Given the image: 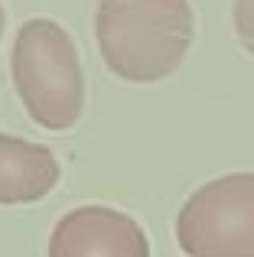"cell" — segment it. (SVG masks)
Masks as SVG:
<instances>
[{
  "instance_id": "obj_1",
  "label": "cell",
  "mask_w": 254,
  "mask_h": 257,
  "mask_svg": "<svg viewBox=\"0 0 254 257\" xmlns=\"http://www.w3.org/2000/svg\"><path fill=\"white\" fill-rule=\"evenodd\" d=\"M192 30L186 0H98V49L108 69L134 85L173 75L192 46Z\"/></svg>"
},
{
  "instance_id": "obj_2",
  "label": "cell",
  "mask_w": 254,
  "mask_h": 257,
  "mask_svg": "<svg viewBox=\"0 0 254 257\" xmlns=\"http://www.w3.org/2000/svg\"><path fill=\"white\" fill-rule=\"evenodd\" d=\"M13 85L30 111V117L46 131H69L82 117L85 78L72 36L56 20H26L13 39Z\"/></svg>"
},
{
  "instance_id": "obj_3",
  "label": "cell",
  "mask_w": 254,
  "mask_h": 257,
  "mask_svg": "<svg viewBox=\"0 0 254 257\" xmlns=\"http://www.w3.org/2000/svg\"><path fill=\"white\" fill-rule=\"evenodd\" d=\"M176 241L189 257H254V173L196 189L179 208Z\"/></svg>"
},
{
  "instance_id": "obj_4",
  "label": "cell",
  "mask_w": 254,
  "mask_h": 257,
  "mask_svg": "<svg viewBox=\"0 0 254 257\" xmlns=\"http://www.w3.org/2000/svg\"><path fill=\"white\" fill-rule=\"evenodd\" d=\"M49 257H150L144 228L108 205H82L59 218Z\"/></svg>"
},
{
  "instance_id": "obj_5",
  "label": "cell",
  "mask_w": 254,
  "mask_h": 257,
  "mask_svg": "<svg viewBox=\"0 0 254 257\" xmlns=\"http://www.w3.org/2000/svg\"><path fill=\"white\" fill-rule=\"evenodd\" d=\"M59 182V160L49 147L0 134V205H26Z\"/></svg>"
},
{
  "instance_id": "obj_6",
  "label": "cell",
  "mask_w": 254,
  "mask_h": 257,
  "mask_svg": "<svg viewBox=\"0 0 254 257\" xmlns=\"http://www.w3.org/2000/svg\"><path fill=\"white\" fill-rule=\"evenodd\" d=\"M235 33L254 56V0H235Z\"/></svg>"
},
{
  "instance_id": "obj_7",
  "label": "cell",
  "mask_w": 254,
  "mask_h": 257,
  "mask_svg": "<svg viewBox=\"0 0 254 257\" xmlns=\"http://www.w3.org/2000/svg\"><path fill=\"white\" fill-rule=\"evenodd\" d=\"M0 36H4V7H0Z\"/></svg>"
}]
</instances>
